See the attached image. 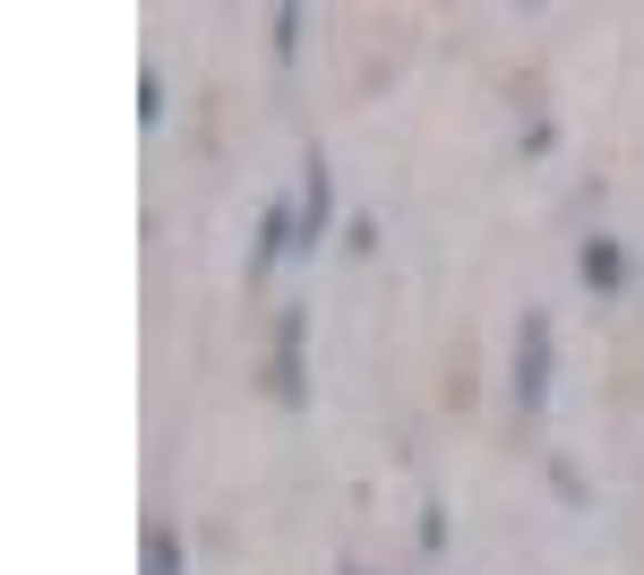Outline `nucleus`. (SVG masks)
Wrapping results in <instances>:
<instances>
[{
    "instance_id": "nucleus-1",
    "label": "nucleus",
    "mask_w": 644,
    "mask_h": 575,
    "mask_svg": "<svg viewBox=\"0 0 644 575\" xmlns=\"http://www.w3.org/2000/svg\"><path fill=\"white\" fill-rule=\"evenodd\" d=\"M542 370H550V344L542 326H524V404H542Z\"/></svg>"
},
{
    "instance_id": "nucleus-2",
    "label": "nucleus",
    "mask_w": 644,
    "mask_h": 575,
    "mask_svg": "<svg viewBox=\"0 0 644 575\" xmlns=\"http://www.w3.org/2000/svg\"><path fill=\"white\" fill-rule=\"evenodd\" d=\"M584 275H593V284H618V250H611V241H593V250H584Z\"/></svg>"
}]
</instances>
